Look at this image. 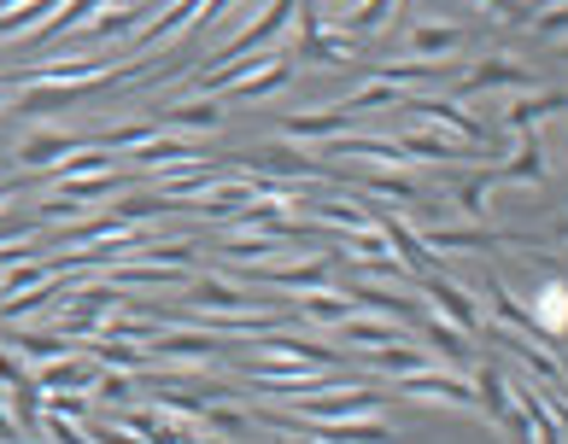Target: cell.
I'll list each match as a JSON object with an SVG mask.
<instances>
[{"mask_svg":"<svg viewBox=\"0 0 568 444\" xmlns=\"http://www.w3.org/2000/svg\"><path fill=\"white\" fill-rule=\"evenodd\" d=\"M398 404V392H364V386H352L341 397H293V415H305V421H352V415H387Z\"/></svg>","mask_w":568,"mask_h":444,"instance_id":"obj_7","label":"cell"},{"mask_svg":"<svg viewBox=\"0 0 568 444\" xmlns=\"http://www.w3.org/2000/svg\"><path fill=\"white\" fill-rule=\"evenodd\" d=\"M241 7H246V0H200V7H194V41L217 35L229 24V12H241Z\"/></svg>","mask_w":568,"mask_h":444,"instance_id":"obj_39","label":"cell"},{"mask_svg":"<svg viewBox=\"0 0 568 444\" xmlns=\"http://www.w3.org/2000/svg\"><path fill=\"white\" fill-rule=\"evenodd\" d=\"M463 41H469V30H463V24H416L410 30V53L416 59H452Z\"/></svg>","mask_w":568,"mask_h":444,"instance_id":"obj_32","label":"cell"},{"mask_svg":"<svg viewBox=\"0 0 568 444\" xmlns=\"http://www.w3.org/2000/svg\"><path fill=\"white\" fill-rule=\"evenodd\" d=\"M159 123H146V117H135V123H118V130H106V135H94V146H106V153H130V146H141L146 135H153Z\"/></svg>","mask_w":568,"mask_h":444,"instance_id":"obj_40","label":"cell"},{"mask_svg":"<svg viewBox=\"0 0 568 444\" xmlns=\"http://www.w3.org/2000/svg\"><path fill=\"white\" fill-rule=\"evenodd\" d=\"M293 310H300L311 328H341L357 304H352V292H328V287H317V292H300V304H293Z\"/></svg>","mask_w":568,"mask_h":444,"instance_id":"obj_28","label":"cell"},{"mask_svg":"<svg viewBox=\"0 0 568 444\" xmlns=\"http://www.w3.org/2000/svg\"><path fill=\"white\" fill-rule=\"evenodd\" d=\"M364 357H369V374H382V380H393V374H410V369H423V363H428V351H423V345H405V340L369 345Z\"/></svg>","mask_w":568,"mask_h":444,"instance_id":"obj_31","label":"cell"},{"mask_svg":"<svg viewBox=\"0 0 568 444\" xmlns=\"http://www.w3.org/2000/svg\"><path fill=\"white\" fill-rule=\"evenodd\" d=\"M194 7H200V0H164L159 12H146V24L130 30V35H135V53H141V59H146V53H159L164 41H171V35L187 24V18H194Z\"/></svg>","mask_w":568,"mask_h":444,"instance_id":"obj_16","label":"cell"},{"mask_svg":"<svg viewBox=\"0 0 568 444\" xmlns=\"http://www.w3.org/2000/svg\"><path fill=\"white\" fill-rule=\"evenodd\" d=\"M493 176H498V187H504V182H534V187L551 182V164H545L539 135H534V130H521V153H516L510 164H493Z\"/></svg>","mask_w":568,"mask_h":444,"instance_id":"obj_23","label":"cell"},{"mask_svg":"<svg viewBox=\"0 0 568 444\" xmlns=\"http://www.w3.org/2000/svg\"><path fill=\"white\" fill-rule=\"evenodd\" d=\"M7 345L24 357V363H53V357L77 351V340H65V333H53V328H18V322H7Z\"/></svg>","mask_w":568,"mask_h":444,"instance_id":"obj_19","label":"cell"},{"mask_svg":"<svg viewBox=\"0 0 568 444\" xmlns=\"http://www.w3.org/2000/svg\"><path fill=\"white\" fill-rule=\"evenodd\" d=\"M159 130H171V135H212V130H223V105L217 100H176L171 112H164Z\"/></svg>","mask_w":568,"mask_h":444,"instance_id":"obj_21","label":"cell"},{"mask_svg":"<svg viewBox=\"0 0 568 444\" xmlns=\"http://www.w3.org/2000/svg\"><path fill=\"white\" fill-rule=\"evenodd\" d=\"M398 146H405V158H480V146H469V141H457V135H446V130H434V123H416L410 135H398Z\"/></svg>","mask_w":568,"mask_h":444,"instance_id":"obj_18","label":"cell"},{"mask_svg":"<svg viewBox=\"0 0 568 444\" xmlns=\"http://www.w3.org/2000/svg\"><path fill=\"white\" fill-rule=\"evenodd\" d=\"M89 351L100 357V363H106V369H146V363H153V357H146V351H130V345H118V340H106V333H94V340H89Z\"/></svg>","mask_w":568,"mask_h":444,"instance_id":"obj_38","label":"cell"},{"mask_svg":"<svg viewBox=\"0 0 568 444\" xmlns=\"http://www.w3.org/2000/svg\"><path fill=\"white\" fill-rule=\"evenodd\" d=\"M334 333H341V340L346 345H387V340H405V322H393V316H375V310H352L346 316V322L341 328H334Z\"/></svg>","mask_w":568,"mask_h":444,"instance_id":"obj_22","label":"cell"},{"mask_svg":"<svg viewBox=\"0 0 568 444\" xmlns=\"http://www.w3.org/2000/svg\"><path fill=\"white\" fill-rule=\"evenodd\" d=\"M469 386H475V404L487 410L493 427H504L510 438H534V433H528V415H521V404L510 397V380H504L498 363H475V380H469Z\"/></svg>","mask_w":568,"mask_h":444,"instance_id":"obj_5","label":"cell"},{"mask_svg":"<svg viewBox=\"0 0 568 444\" xmlns=\"http://www.w3.org/2000/svg\"><path fill=\"white\" fill-rule=\"evenodd\" d=\"M94 392L106 397V404H123V397L135 392V374H130V369H106V363H100V380H94Z\"/></svg>","mask_w":568,"mask_h":444,"instance_id":"obj_41","label":"cell"},{"mask_svg":"<svg viewBox=\"0 0 568 444\" xmlns=\"http://www.w3.org/2000/svg\"><path fill=\"white\" fill-rule=\"evenodd\" d=\"M194 427H200V433H229V438H246L252 427H258V421L241 415V410H229V404H217V397H212V404H205V410L194 415Z\"/></svg>","mask_w":568,"mask_h":444,"instance_id":"obj_36","label":"cell"},{"mask_svg":"<svg viewBox=\"0 0 568 444\" xmlns=\"http://www.w3.org/2000/svg\"><path fill=\"white\" fill-rule=\"evenodd\" d=\"M352 112H341V105H323V112H287L282 117V141H334L352 130Z\"/></svg>","mask_w":568,"mask_h":444,"instance_id":"obj_17","label":"cell"},{"mask_svg":"<svg viewBox=\"0 0 568 444\" xmlns=\"http://www.w3.org/2000/svg\"><path fill=\"white\" fill-rule=\"evenodd\" d=\"M423 340L446 357L452 369H475V340L463 328H452V322H439V316H423Z\"/></svg>","mask_w":568,"mask_h":444,"instance_id":"obj_26","label":"cell"},{"mask_svg":"<svg viewBox=\"0 0 568 444\" xmlns=\"http://www.w3.org/2000/svg\"><path fill=\"white\" fill-rule=\"evenodd\" d=\"M393 12H398V0H357V7L323 18V30H334V35H346V41H357V48H364V35H375Z\"/></svg>","mask_w":568,"mask_h":444,"instance_id":"obj_15","label":"cell"},{"mask_svg":"<svg viewBox=\"0 0 568 444\" xmlns=\"http://www.w3.org/2000/svg\"><path fill=\"white\" fill-rule=\"evenodd\" d=\"M53 187H59V199H71V205L89 210V205H106V199H118L123 187H130V176H123L118 164H112V171H89V176H59Z\"/></svg>","mask_w":568,"mask_h":444,"instance_id":"obj_12","label":"cell"},{"mask_svg":"<svg viewBox=\"0 0 568 444\" xmlns=\"http://www.w3.org/2000/svg\"><path fill=\"white\" fill-rule=\"evenodd\" d=\"M364 194H382V199H398V205H423L428 199L423 187H416V176H405V171H369Z\"/></svg>","mask_w":568,"mask_h":444,"instance_id":"obj_35","label":"cell"},{"mask_svg":"<svg viewBox=\"0 0 568 444\" xmlns=\"http://www.w3.org/2000/svg\"><path fill=\"white\" fill-rule=\"evenodd\" d=\"M375 228H382V235H387V246L398 251V264H405L410 275H423V269H434V251L423 246V235H416L410 223H398V217H382V210H375Z\"/></svg>","mask_w":568,"mask_h":444,"instance_id":"obj_24","label":"cell"},{"mask_svg":"<svg viewBox=\"0 0 568 444\" xmlns=\"http://www.w3.org/2000/svg\"><path fill=\"white\" fill-rule=\"evenodd\" d=\"M311 217H317V228H334V235H364V228H375V210L352 205V199H317Z\"/></svg>","mask_w":568,"mask_h":444,"instance_id":"obj_27","label":"cell"},{"mask_svg":"<svg viewBox=\"0 0 568 444\" xmlns=\"http://www.w3.org/2000/svg\"><path fill=\"white\" fill-rule=\"evenodd\" d=\"M493 187H498L493 171H463V176H452V199H457V210H463L469 223H480V217L493 210V205H487Z\"/></svg>","mask_w":568,"mask_h":444,"instance_id":"obj_29","label":"cell"},{"mask_svg":"<svg viewBox=\"0 0 568 444\" xmlns=\"http://www.w3.org/2000/svg\"><path fill=\"white\" fill-rule=\"evenodd\" d=\"M164 210H176L171 194H135V187H123V194L112 199V217L118 223H135V228H146L153 217H164Z\"/></svg>","mask_w":568,"mask_h":444,"instance_id":"obj_33","label":"cell"},{"mask_svg":"<svg viewBox=\"0 0 568 444\" xmlns=\"http://www.w3.org/2000/svg\"><path fill=\"white\" fill-rule=\"evenodd\" d=\"M130 158H135V171H176V164H194L200 153H194V141L187 135H171V130H153L141 146H130Z\"/></svg>","mask_w":568,"mask_h":444,"instance_id":"obj_11","label":"cell"},{"mask_svg":"<svg viewBox=\"0 0 568 444\" xmlns=\"http://www.w3.org/2000/svg\"><path fill=\"white\" fill-rule=\"evenodd\" d=\"M398 105L416 117V123H434V130H446V135H457V141H469V146H480L487 153L493 146V130L480 117H469L463 105H452V100H428V94H398Z\"/></svg>","mask_w":568,"mask_h":444,"instance_id":"obj_6","label":"cell"},{"mask_svg":"<svg viewBox=\"0 0 568 444\" xmlns=\"http://www.w3.org/2000/svg\"><path fill=\"white\" fill-rule=\"evenodd\" d=\"M410 287H423L428 316H439V322H452V328L469 333V340H480V304H475V292L463 281H452V275H439V269H423Z\"/></svg>","mask_w":568,"mask_h":444,"instance_id":"obj_2","label":"cell"},{"mask_svg":"<svg viewBox=\"0 0 568 444\" xmlns=\"http://www.w3.org/2000/svg\"><path fill=\"white\" fill-rule=\"evenodd\" d=\"M18 194H24V182H0V205H7V199H18Z\"/></svg>","mask_w":568,"mask_h":444,"instance_id":"obj_43","label":"cell"},{"mask_svg":"<svg viewBox=\"0 0 568 444\" xmlns=\"http://www.w3.org/2000/svg\"><path fill=\"white\" fill-rule=\"evenodd\" d=\"M521 89H539V76L521 65V59H504V53H493V59H480V65L457 82V100H480V94H521Z\"/></svg>","mask_w":568,"mask_h":444,"instance_id":"obj_9","label":"cell"},{"mask_svg":"<svg viewBox=\"0 0 568 444\" xmlns=\"http://www.w3.org/2000/svg\"><path fill=\"white\" fill-rule=\"evenodd\" d=\"M334 105H341V112H352V117H364V112H387V105H398V89H393V82H375V76H369L357 94L334 100Z\"/></svg>","mask_w":568,"mask_h":444,"instance_id":"obj_37","label":"cell"},{"mask_svg":"<svg viewBox=\"0 0 568 444\" xmlns=\"http://www.w3.org/2000/svg\"><path fill=\"white\" fill-rule=\"evenodd\" d=\"M352 304H357V310H375V316H393V322H405V328H416V304L398 299V292H387V287H375V281L352 287Z\"/></svg>","mask_w":568,"mask_h":444,"instance_id":"obj_34","label":"cell"},{"mask_svg":"<svg viewBox=\"0 0 568 444\" xmlns=\"http://www.w3.org/2000/svg\"><path fill=\"white\" fill-rule=\"evenodd\" d=\"M539 41H557V48H562V30H568V7H562V0H557V7H545L539 12Z\"/></svg>","mask_w":568,"mask_h":444,"instance_id":"obj_42","label":"cell"},{"mask_svg":"<svg viewBox=\"0 0 568 444\" xmlns=\"http://www.w3.org/2000/svg\"><path fill=\"white\" fill-rule=\"evenodd\" d=\"M0 397H7V415H12V427H18V438H24V433H36V421H41V386H36V374L24 369V374H18L12 380V386L7 392H0Z\"/></svg>","mask_w":568,"mask_h":444,"instance_id":"obj_30","label":"cell"},{"mask_svg":"<svg viewBox=\"0 0 568 444\" xmlns=\"http://www.w3.org/2000/svg\"><path fill=\"white\" fill-rule=\"evenodd\" d=\"M0 438H18V427H12V415H7V404H0Z\"/></svg>","mask_w":568,"mask_h":444,"instance_id":"obj_44","label":"cell"},{"mask_svg":"<svg viewBox=\"0 0 568 444\" xmlns=\"http://www.w3.org/2000/svg\"><path fill=\"white\" fill-rule=\"evenodd\" d=\"M82 141H89V135H77V130H53V123H36V130H24V141L12 146V164H18V171H30V176H41L48 164H59L65 153H77Z\"/></svg>","mask_w":568,"mask_h":444,"instance_id":"obj_10","label":"cell"},{"mask_svg":"<svg viewBox=\"0 0 568 444\" xmlns=\"http://www.w3.org/2000/svg\"><path fill=\"white\" fill-rule=\"evenodd\" d=\"M393 392L416 397V404H439V410H475V386L469 374H452V369H410V374H393L387 380Z\"/></svg>","mask_w":568,"mask_h":444,"instance_id":"obj_3","label":"cell"},{"mask_svg":"<svg viewBox=\"0 0 568 444\" xmlns=\"http://www.w3.org/2000/svg\"><path fill=\"white\" fill-rule=\"evenodd\" d=\"M423 246L434 251H493V246H534L528 235H510V228H480V223H428V235H423Z\"/></svg>","mask_w":568,"mask_h":444,"instance_id":"obj_8","label":"cell"},{"mask_svg":"<svg viewBox=\"0 0 568 444\" xmlns=\"http://www.w3.org/2000/svg\"><path fill=\"white\" fill-rule=\"evenodd\" d=\"M229 171H252V176H276V182H317L323 171L311 164L293 141H270V146H246L229 158Z\"/></svg>","mask_w":568,"mask_h":444,"instance_id":"obj_4","label":"cell"},{"mask_svg":"<svg viewBox=\"0 0 568 444\" xmlns=\"http://www.w3.org/2000/svg\"><path fill=\"white\" fill-rule=\"evenodd\" d=\"M135 18H146V7H130V0H106V7H100L89 24L77 30V41L82 48H106V41H123L135 30Z\"/></svg>","mask_w":568,"mask_h":444,"instance_id":"obj_13","label":"cell"},{"mask_svg":"<svg viewBox=\"0 0 568 444\" xmlns=\"http://www.w3.org/2000/svg\"><path fill=\"white\" fill-rule=\"evenodd\" d=\"M94 380H100V363L89 357V363H82V357H53V363H36V386L41 392H94Z\"/></svg>","mask_w":568,"mask_h":444,"instance_id":"obj_14","label":"cell"},{"mask_svg":"<svg viewBox=\"0 0 568 444\" xmlns=\"http://www.w3.org/2000/svg\"><path fill=\"white\" fill-rule=\"evenodd\" d=\"M551 112H562V89H539V94H528L521 89V100H510L504 105V135H521V130H539Z\"/></svg>","mask_w":568,"mask_h":444,"instance_id":"obj_20","label":"cell"},{"mask_svg":"<svg viewBox=\"0 0 568 444\" xmlns=\"http://www.w3.org/2000/svg\"><path fill=\"white\" fill-rule=\"evenodd\" d=\"M270 251H287V240L264 235V228H229L223 235V264H270Z\"/></svg>","mask_w":568,"mask_h":444,"instance_id":"obj_25","label":"cell"},{"mask_svg":"<svg viewBox=\"0 0 568 444\" xmlns=\"http://www.w3.org/2000/svg\"><path fill=\"white\" fill-rule=\"evenodd\" d=\"M229 351H241V345H229V333H217V328L194 333V328H176V322H164L153 340H146V357H153V363H182V369H205Z\"/></svg>","mask_w":568,"mask_h":444,"instance_id":"obj_1","label":"cell"}]
</instances>
